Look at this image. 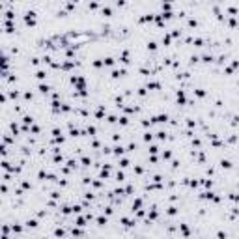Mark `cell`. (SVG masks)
<instances>
[{"mask_svg": "<svg viewBox=\"0 0 239 239\" xmlns=\"http://www.w3.org/2000/svg\"><path fill=\"white\" fill-rule=\"evenodd\" d=\"M138 239H146V237H138Z\"/></svg>", "mask_w": 239, "mask_h": 239, "instance_id": "37", "label": "cell"}, {"mask_svg": "<svg viewBox=\"0 0 239 239\" xmlns=\"http://www.w3.org/2000/svg\"><path fill=\"white\" fill-rule=\"evenodd\" d=\"M23 230H25V226H23V224H19L17 221H15L13 224H11V232H13V236H15V234H17V236H21V234H23Z\"/></svg>", "mask_w": 239, "mask_h": 239, "instance_id": "4", "label": "cell"}, {"mask_svg": "<svg viewBox=\"0 0 239 239\" xmlns=\"http://www.w3.org/2000/svg\"><path fill=\"white\" fill-rule=\"evenodd\" d=\"M146 90H148L146 86H140V88H138V92H137V94H138V97H146V94H148Z\"/></svg>", "mask_w": 239, "mask_h": 239, "instance_id": "29", "label": "cell"}, {"mask_svg": "<svg viewBox=\"0 0 239 239\" xmlns=\"http://www.w3.org/2000/svg\"><path fill=\"white\" fill-rule=\"evenodd\" d=\"M217 237H219V239H228L226 232H217Z\"/></svg>", "mask_w": 239, "mask_h": 239, "instance_id": "36", "label": "cell"}, {"mask_svg": "<svg viewBox=\"0 0 239 239\" xmlns=\"http://www.w3.org/2000/svg\"><path fill=\"white\" fill-rule=\"evenodd\" d=\"M146 88H148V90H163V84L159 81H148Z\"/></svg>", "mask_w": 239, "mask_h": 239, "instance_id": "5", "label": "cell"}, {"mask_svg": "<svg viewBox=\"0 0 239 239\" xmlns=\"http://www.w3.org/2000/svg\"><path fill=\"white\" fill-rule=\"evenodd\" d=\"M34 75H36V79H38L39 82H45V79L49 77V71H47V69H38Z\"/></svg>", "mask_w": 239, "mask_h": 239, "instance_id": "1", "label": "cell"}, {"mask_svg": "<svg viewBox=\"0 0 239 239\" xmlns=\"http://www.w3.org/2000/svg\"><path fill=\"white\" fill-rule=\"evenodd\" d=\"M219 165H221V168H224V170H232L234 168L232 161H228V159H221V161H219Z\"/></svg>", "mask_w": 239, "mask_h": 239, "instance_id": "7", "label": "cell"}, {"mask_svg": "<svg viewBox=\"0 0 239 239\" xmlns=\"http://www.w3.org/2000/svg\"><path fill=\"white\" fill-rule=\"evenodd\" d=\"M168 239H174V237H168Z\"/></svg>", "mask_w": 239, "mask_h": 239, "instance_id": "39", "label": "cell"}, {"mask_svg": "<svg viewBox=\"0 0 239 239\" xmlns=\"http://www.w3.org/2000/svg\"><path fill=\"white\" fill-rule=\"evenodd\" d=\"M120 166H122V168H127V166H129V159H120Z\"/></svg>", "mask_w": 239, "mask_h": 239, "instance_id": "33", "label": "cell"}, {"mask_svg": "<svg viewBox=\"0 0 239 239\" xmlns=\"http://www.w3.org/2000/svg\"><path fill=\"white\" fill-rule=\"evenodd\" d=\"M166 215H168V217H174V215H178V208H176V206H170V208H166Z\"/></svg>", "mask_w": 239, "mask_h": 239, "instance_id": "18", "label": "cell"}, {"mask_svg": "<svg viewBox=\"0 0 239 239\" xmlns=\"http://www.w3.org/2000/svg\"><path fill=\"white\" fill-rule=\"evenodd\" d=\"M179 230H181V234H183V237H185V239L191 237V230H189V226H187L185 222H179Z\"/></svg>", "mask_w": 239, "mask_h": 239, "instance_id": "6", "label": "cell"}, {"mask_svg": "<svg viewBox=\"0 0 239 239\" xmlns=\"http://www.w3.org/2000/svg\"><path fill=\"white\" fill-rule=\"evenodd\" d=\"M142 140H144V142H151V140H153V135H151L150 131H146V133L142 135Z\"/></svg>", "mask_w": 239, "mask_h": 239, "instance_id": "21", "label": "cell"}, {"mask_svg": "<svg viewBox=\"0 0 239 239\" xmlns=\"http://www.w3.org/2000/svg\"><path fill=\"white\" fill-rule=\"evenodd\" d=\"M194 95H196V97H200V99H204V97H206V90H202V88H194Z\"/></svg>", "mask_w": 239, "mask_h": 239, "instance_id": "19", "label": "cell"}, {"mask_svg": "<svg viewBox=\"0 0 239 239\" xmlns=\"http://www.w3.org/2000/svg\"><path fill=\"white\" fill-rule=\"evenodd\" d=\"M103 64H105L107 67H112L114 64H116V58H112V56H105V58H103Z\"/></svg>", "mask_w": 239, "mask_h": 239, "instance_id": "12", "label": "cell"}, {"mask_svg": "<svg viewBox=\"0 0 239 239\" xmlns=\"http://www.w3.org/2000/svg\"><path fill=\"white\" fill-rule=\"evenodd\" d=\"M95 222H97L99 226H107V224H109V219H107V217H103V215H99V217L95 219Z\"/></svg>", "mask_w": 239, "mask_h": 239, "instance_id": "13", "label": "cell"}, {"mask_svg": "<svg viewBox=\"0 0 239 239\" xmlns=\"http://www.w3.org/2000/svg\"><path fill=\"white\" fill-rule=\"evenodd\" d=\"M148 151H150V155H155V153H159V146H155V144H151L150 148H148Z\"/></svg>", "mask_w": 239, "mask_h": 239, "instance_id": "31", "label": "cell"}, {"mask_svg": "<svg viewBox=\"0 0 239 239\" xmlns=\"http://www.w3.org/2000/svg\"><path fill=\"white\" fill-rule=\"evenodd\" d=\"M176 99H178V105H185V103H187L185 92H183L181 88H179V90H176Z\"/></svg>", "mask_w": 239, "mask_h": 239, "instance_id": "3", "label": "cell"}, {"mask_svg": "<svg viewBox=\"0 0 239 239\" xmlns=\"http://www.w3.org/2000/svg\"><path fill=\"white\" fill-rule=\"evenodd\" d=\"M114 151H112V153L114 155H116V157H120V155H123V151H127V148H123V146L122 144H118V146H114V148H112Z\"/></svg>", "mask_w": 239, "mask_h": 239, "instance_id": "9", "label": "cell"}, {"mask_svg": "<svg viewBox=\"0 0 239 239\" xmlns=\"http://www.w3.org/2000/svg\"><path fill=\"white\" fill-rule=\"evenodd\" d=\"M92 66H94L95 69H101V67L105 66V64H103V58H97V60H94V64H92Z\"/></svg>", "mask_w": 239, "mask_h": 239, "instance_id": "20", "label": "cell"}, {"mask_svg": "<svg viewBox=\"0 0 239 239\" xmlns=\"http://www.w3.org/2000/svg\"><path fill=\"white\" fill-rule=\"evenodd\" d=\"M118 122H120V125H123V127H125V125H129V118H127V116H120Z\"/></svg>", "mask_w": 239, "mask_h": 239, "instance_id": "30", "label": "cell"}, {"mask_svg": "<svg viewBox=\"0 0 239 239\" xmlns=\"http://www.w3.org/2000/svg\"><path fill=\"white\" fill-rule=\"evenodd\" d=\"M161 159L163 161H168V159H172V150H165L161 153Z\"/></svg>", "mask_w": 239, "mask_h": 239, "instance_id": "16", "label": "cell"}, {"mask_svg": "<svg viewBox=\"0 0 239 239\" xmlns=\"http://www.w3.org/2000/svg\"><path fill=\"white\" fill-rule=\"evenodd\" d=\"M75 224H77L79 228H84V226H86V219L84 217H77V219H75Z\"/></svg>", "mask_w": 239, "mask_h": 239, "instance_id": "17", "label": "cell"}, {"mask_svg": "<svg viewBox=\"0 0 239 239\" xmlns=\"http://www.w3.org/2000/svg\"><path fill=\"white\" fill-rule=\"evenodd\" d=\"M146 47H148V51H151V53H155V51H157V41L150 39V41L146 43Z\"/></svg>", "mask_w": 239, "mask_h": 239, "instance_id": "14", "label": "cell"}, {"mask_svg": "<svg viewBox=\"0 0 239 239\" xmlns=\"http://www.w3.org/2000/svg\"><path fill=\"white\" fill-rule=\"evenodd\" d=\"M30 64L32 66H39L41 64V56H30Z\"/></svg>", "mask_w": 239, "mask_h": 239, "instance_id": "23", "label": "cell"}, {"mask_svg": "<svg viewBox=\"0 0 239 239\" xmlns=\"http://www.w3.org/2000/svg\"><path fill=\"white\" fill-rule=\"evenodd\" d=\"M157 138L159 140H166V138H168V133H166V131H157Z\"/></svg>", "mask_w": 239, "mask_h": 239, "instance_id": "26", "label": "cell"}, {"mask_svg": "<svg viewBox=\"0 0 239 239\" xmlns=\"http://www.w3.org/2000/svg\"><path fill=\"white\" fill-rule=\"evenodd\" d=\"M51 198H53V200H60V198H62V193H60V191H51Z\"/></svg>", "mask_w": 239, "mask_h": 239, "instance_id": "27", "label": "cell"}, {"mask_svg": "<svg viewBox=\"0 0 239 239\" xmlns=\"http://www.w3.org/2000/svg\"><path fill=\"white\" fill-rule=\"evenodd\" d=\"M54 237H56V239H64V237H66V230L60 228V226H58V228H54Z\"/></svg>", "mask_w": 239, "mask_h": 239, "instance_id": "10", "label": "cell"}, {"mask_svg": "<svg viewBox=\"0 0 239 239\" xmlns=\"http://www.w3.org/2000/svg\"><path fill=\"white\" fill-rule=\"evenodd\" d=\"M39 133H41V127H39V125H36V123H34V125L30 127V135H39Z\"/></svg>", "mask_w": 239, "mask_h": 239, "instance_id": "22", "label": "cell"}, {"mask_svg": "<svg viewBox=\"0 0 239 239\" xmlns=\"http://www.w3.org/2000/svg\"><path fill=\"white\" fill-rule=\"evenodd\" d=\"M116 181H118V183H122V181H125V174H123V172H122V170H118V172H116Z\"/></svg>", "mask_w": 239, "mask_h": 239, "instance_id": "25", "label": "cell"}, {"mask_svg": "<svg viewBox=\"0 0 239 239\" xmlns=\"http://www.w3.org/2000/svg\"><path fill=\"white\" fill-rule=\"evenodd\" d=\"M25 228H26V230L38 228V221H36V219H26V221H25Z\"/></svg>", "mask_w": 239, "mask_h": 239, "instance_id": "8", "label": "cell"}, {"mask_svg": "<svg viewBox=\"0 0 239 239\" xmlns=\"http://www.w3.org/2000/svg\"><path fill=\"white\" fill-rule=\"evenodd\" d=\"M181 36V28H174L172 30V38H179Z\"/></svg>", "mask_w": 239, "mask_h": 239, "instance_id": "35", "label": "cell"}, {"mask_svg": "<svg viewBox=\"0 0 239 239\" xmlns=\"http://www.w3.org/2000/svg\"><path fill=\"white\" fill-rule=\"evenodd\" d=\"M187 26H189V28H196V26H198V21L194 17H189V19H187Z\"/></svg>", "mask_w": 239, "mask_h": 239, "instance_id": "15", "label": "cell"}, {"mask_svg": "<svg viewBox=\"0 0 239 239\" xmlns=\"http://www.w3.org/2000/svg\"><path fill=\"white\" fill-rule=\"evenodd\" d=\"M101 15H103V17H112V10H110V6H103L101 8Z\"/></svg>", "mask_w": 239, "mask_h": 239, "instance_id": "11", "label": "cell"}, {"mask_svg": "<svg viewBox=\"0 0 239 239\" xmlns=\"http://www.w3.org/2000/svg\"><path fill=\"white\" fill-rule=\"evenodd\" d=\"M43 239H49V237H43Z\"/></svg>", "mask_w": 239, "mask_h": 239, "instance_id": "38", "label": "cell"}, {"mask_svg": "<svg viewBox=\"0 0 239 239\" xmlns=\"http://www.w3.org/2000/svg\"><path fill=\"white\" fill-rule=\"evenodd\" d=\"M135 174H137V176H142V174H144V168H142L140 165H137L135 166Z\"/></svg>", "mask_w": 239, "mask_h": 239, "instance_id": "34", "label": "cell"}, {"mask_svg": "<svg viewBox=\"0 0 239 239\" xmlns=\"http://www.w3.org/2000/svg\"><path fill=\"white\" fill-rule=\"evenodd\" d=\"M202 183H204V187H208V189H211V187L215 185L213 179H202Z\"/></svg>", "mask_w": 239, "mask_h": 239, "instance_id": "32", "label": "cell"}, {"mask_svg": "<svg viewBox=\"0 0 239 239\" xmlns=\"http://www.w3.org/2000/svg\"><path fill=\"white\" fill-rule=\"evenodd\" d=\"M23 99H25V101H32V99H34V94H32V92H28V90H26L25 94H23Z\"/></svg>", "mask_w": 239, "mask_h": 239, "instance_id": "28", "label": "cell"}, {"mask_svg": "<svg viewBox=\"0 0 239 239\" xmlns=\"http://www.w3.org/2000/svg\"><path fill=\"white\" fill-rule=\"evenodd\" d=\"M51 90H53V88H51V86L47 84V82H39V84H38V92H39L41 95H47Z\"/></svg>", "mask_w": 239, "mask_h": 239, "instance_id": "2", "label": "cell"}, {"mask_svg": "<svg viewBox=\"0 0 239 239\" xmlns=\"http://www.w3.org/2000/svg\"><path fill=\"white\" fill-rule=\"evenodd\" d=\"M81 163H82V166H86V168H88V166L92 165V159H90V157H86V155H84V157H81Z\"/></svg>", "mask_w": 239, "mask_h": 239, "instance_id": "24", "label": "cell"}]
</instances>
